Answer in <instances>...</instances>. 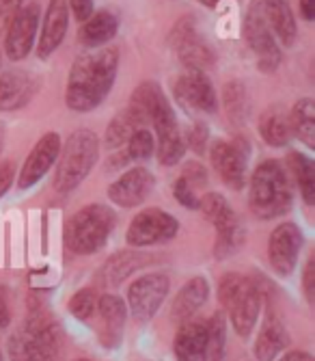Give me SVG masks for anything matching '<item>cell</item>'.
Returning a JSON list of instances; mask_svg holds the SVG:
<instances>
[{"mask_svg":"<svg viewBox=\"0 0 315 361\" xmlns=\"http://www.w3.org/2000/svg\"><path fill=\"white\" fill-rule=\"evenodd\" d=\"M117 18L110 11H98L93 13L80 28V42L86 48H98L106 42H110L117 32Z\"/></svg>","mask_w":315,"mask_h":361,"instance_id":"obj_22","label":"cell"},{"mask_svg":"<svg viewBox=\"0 0 315 361\" xmlns=\"http://www.w3.org/2000/svg\"><path fill=\"white\" fill-rule=\"evenodd\" d=\"M60 348L58 326L46 312H35L26 326L9 338L11 361H56Z\"/></svg>","mask_w":315,"mask_h":361,"instance_id":"obj_4","label":"cell"},{"mask_svg":"<svg viewBox=\"0 0 315 361\" xmlns=\"http://www.w3.org/2000/svg\"><path fill=\"white\" fill-rule=\"evenodd\" d=\"M248 206L259 219H274L292 208V182L278 160H264L250 178Z\"/></svg>","mask_w":315,"mask_h":361,"instance_id":"obj_2","label":"cell"},{"mask_svg":"<svg viewBox=\"0 0 315 361\" xmlns=\"http://www.w3.org/2000/svg\"><path fill=\"white\" fill-rule=\"evenodd\" d=\"M68 9L74 11L76 20L86 22V20L93 16V0H70V3H68Z\"/></svg>","mask_w":315,"mask_h":361,"instance_id":"obj_41","label":"cell"},{"mask_svg":"<svg viewBox=\"0 0 315 361\" xmlns=\"http://www.w3.org/2000/svg\"><path fill=\"white\" fill-rule=\"evenodd\" d=\"M179 229V223L160 208H147L134 216L128 229V243L132 247H149L171 240Z\"/></svg>","mask_w":315,"mask_h":361,"instance_id":"obj_10","label":"cell"},{"mask_svg":"<svg viewBox=\"0 0 315 361\" xmlns=\"http://www.w3.org/2000/svg\"><path fill=\"white\" fill-rule=\"evenodd\" d=\"M70 24V9H68V0H50V5L44 16V26H41V35L37 42V56L48 59L52 52L65 39Z\"/></svg>","mask_w":315,"mask_h":361,"instance_id":"obj_17","label":"cell"},{"mask_svg":"<svg viewBox=\"0 0 315 361\" xmlns=\"http://www.w3.org/2000/svg\"><path fill=\"white\" fill-rule=\"evenodd\" d=\"M169 294V277L162 273H149L136 279L128 290V303L139 320H149Z\"/></svg>","mask_w":315,"mask_h":361,"instance_id":"obj_12","label":"cell"},{"mask_svg":"<svg viewBox=\"0 0 315 361\" xmlns=\"http://www.w3.org/2000/svg\"><path fill=\"white\" fill-rule=\"evenodd\" d=\"M35 80L26 72H5L0 76V111H18L35 95Z\"/></svg>","mask_w":315,"mask_h":361,"instance_id":"obj_19","label":"cell"},{"mask_svg":"<svg viewBox=\"0 0 315 361\" xmlns=\"http://www.w3.org/2000/svg\"><path fill=\"white\" fill-rule=\"evenodd\" d=\"M145 264V255L136 253V251H121L115 253L106 264L102 267L100 279L106 286H119L123 279H128L136 269H141Z\"/></svg>","mask_w":315,"mask_h":361,"instance_id":"obj_26","label":"cell"},{"mask_svg":"<svg viewBox=\"0 0 315 361\" xmlns=\"http://www.w3.org/2000/svg\"><path fill=\"white\" fill-rule=\"evenodd\" d=\"M96 310H98V292H96V288H82L70 299V312L80 320L93 318Z\"/></svg>","mask_w":315,"mask_h":361,"instance_id":"obj_34","label":"cell"},{"mask_svg":"<svg viewBox=\"0 0 315 361\" xmlns=\"http://www.w3.org/2000/svg\"><path fill=\"white\" fill-rule=\"evenodd\" d=\"M181 178L193 188H199V186H203L207 182V171L203 169V165H199V162H188V165L184 167Z\"/></svg>","mask_w":315,"mask_h":361,"instance_id":"obj_39","label":"cell"},{"mask_svg":"<svg viewBox=\"0 0 315 361\" xmlns=\"http://www.w3.org/2000/svg\"><path fill=\"white\" fill-rule=\"evenodd\" d=\"M60 158L54 173V188L58 192H70L82 184V180L96 167L100 156V141L91 130H76L68 143L60 145Z\"/></svg>","mask_w":315,"mask_h":361,"instance_id":"obj_3","label":"cell"},{"mask_svg":"<svg viewBox=\"0 0 315 361\" xmlns=\"http://www.w3.org/2000/svg\"><path fill=\"white\" fill-rule=\"evenodd\" d=\"M115 229V212L106 206L91 204L84 206L74 214V219L68 225L65 240L70 251L78 255L96 253L112 234Z\"/></svg>","mask_w":315,"mask_h":361,"instance_id":"obj_6","label":"cell"},{"mask_svg":"<svg viewBox=\"0 0 315 361\" xmlns=\"http://www.w3.org/2000/svg\"><path fill=\"white\" fill-rule=\"evenodd\" d=\"M207 139H210V133H207V126L205 123H193L188 128V135H186V141L191 145L197 154L205 152V145H207Z\"/></svg>","mask_w":315,"mask_h":361,"instance_id":"obj_38","label":"cell"},{"mask_svg":"<svg viewBox=\"0 0 315 361\" xmlns=\"http://www.w3.org/2000/svg\"><path fill=\"white\" fill-rule=\"evenodd\" d=\"M288 167L302 190L304 202L315 204V165H313V160L300 152H292L288 156Z\"/></svg>","mask_w":315,"mask_h":361,"instance_id":"obj_30","label":"cell"},{"mask_svg":"<svg viewBox=\"0 0 315 361\" xmlns=\"http://www.w3.org/2000/svg\"><path fill=\"white\" fill-rule=\"evenodd\" d=\"M60 145L63 143H60V137L56 133H46L35 143V147L30 149L26 162L22 165V171H20V178H18V186L22 190H26L33 184H37L50 171V167L54 165L56 158H58Z\"/></svg>","mask_w":315,"mask_h":361,"instance_id":"obj_14","label":"cell"},{"mask_svg":"<svg viewBox=\"0 0 315 361\" xmlns=\"http://www.w3.org/2000/svg\"><path fill=\"white\" fill-rule=\"evenodd\" d=\"M304 292H307L309 303H313L315 299V259L313 257L307 262V269H304Z\"/></svg>","mask_w":315,"mask_h":361,"instance_id":"obj_43","label":"cell"},{"mask_svg":"<svg viewBox=\"0 0 315 361\" xmlns=\"http://www.w3.org/2000/svg\"><path fill=\"white\" fill-rule=\"evenodd\" d=\"M300 13L307 22L315 20V0H300Z\"/></svg>","mask_w":315,"mask_h":361,"instance_id":"obj_44","label":"cell"},{"mask_svg":"<svg viewBox=\"0 0 315 361\" xmlns=\"http://www.w3.org/2000/svg\"><path fill=\"white\" fill-rule=\"evenodd\" d=\"M300 249H302L300 227L294 223H281L272 232L268 243V255L272 269L281 275H290L298 262Z\"/></svg>","mask_w":315,"mask_h":361,"instance_id":"obj_13","label":"cell"},{"mask_svg":"<svg viewBox=\"0 0 315 361\" xmlns=\"http://www.w3.org/2000/svg\"><path fill=\"white\" fill-rule=\"evenodd\" d=\"M177 361H207L205 359V324L199 320H186L173 342Z\"/></svg>","mask_w":315,"mask_h":361,"instance_id":"obj_20","label":"cell"},{"mask_svg":"<svg viewBox=\"0 0 315 361\" xmlns=\"http://www.w3.org/2000/svg\"><path fill=\"white\" fill-rule=\"evenodd\" d=\"M13 178H15V165L11 160L3 162V165H0V197L9 190V186L13 184Z\"/></svg>","mask_w":315,"mask_h":361,"instance_id":"obj_42","label":"cell"},{"mask_svg":"<svg viewBox=\"0 0 315 361\" xmlns=\"http://www.w3.org/2000/svg\"><path fill=\"white\" fill-rule=\"evenodd\" d=\"M281 361H313V357L304 350H292L281 357Z\"/></svg>","mask_w":315,"mask_h":361,"instance_id":"obj_45","label":"cell"},{"mask_svg":"<svg viewBox=\"0 0 315 361\" xmlns=\"http://www.w3.org/2000/svg\"><path fill=\"white\" fill-rule=\"evenodd\" d=\"M155 135H158L155 147H158V160H160V165H165V167L177 165L186 152V145H184V139L179 135L177 126L162 130V133H155Z\"/></svg>","mask_w":315,"mask_h":361,"instance_id":"obj_32","label":"cell"},{"mask_svg":"<svg viewBox=\"0 0 315 361\" xmlns=\"http://www.w3.org/2000/svg\"><path fill=\"white\" fill-rule=\"evenodd\" d=\"M119 68V50L104 48L100 52L82 54L70 72L65 102L72 111L89 113L98 109L115 85Z\"/></svg>","mask_w":315,"mask_h":361,"instance_id":"obj_1","label":"cell"},{"mask_svg":"<svg viewBox=\"0 0 315 361\" xmlns=\"http://www.w3.org/2000/svg\"><path fill=\"white\" fill-rule=\"evenodd\" d=\"M199 3H203L205 7H216V5L220 3V0H199Z\"/></svg>","mask_w":315,"mask_h":361,"instance_id":"obj_48","label":"cell"},{"mask_svg":"<svg viewBox=\"0 0 315 361\" xmlns=\"http://www.w3.org/2000/svg\"><path fill=\"white\" fill-rule=\"evenodd\" d=\"M259 135L272 147H283V145L290 143L292 128H290V119H288L285 113H283V109L270 106L268 111L262 113V117H259Z\"/></svg>","mask_w":315,"mask_h":361,"instance_id":"obj_23","label":"cell"},{"mask_svg":"<svg viewBox=\"0 0 315 361\" xmlns=\"http://www.w3.org/2000/svg\"><path fill=\"white\" fill-rule=\"evenodd\" d=\"M288 344H290V336L285 331V326H283L281 322L270 320L257 338L255 355L259 361H272L281 350L288 348Z\"/></svg>","mask_w":315,"mask_h":361,"instance_id":"obj_28","label":"cell"},{"mask_svg":"<svg viewBox=\"0 0 315 361\" xmlns=\"http://www.w3.org/2000/svg\"><path fill=\"white\" fill-rule=\"evenodd\" d=\"M203 216L216 225V229L220 232V229H227L231 225H236V216H233V210L231 206L227 204V200L220 192H207L203 195L201 200H199V206H197Z\"/></svg>","mask_w":315,"mask_h":361,"instance_id":"obj_29","label":"cell"},{"mask_svg":"<svg viewBox=\"0 0 315 361\" xmlns=\"http://www.w3.org/2000/svg\"><path fill=\"white\" fill-rule=\"evenodd\" d=\"M78 361H89V359H78Z\"/></svg>","mask_w":315,"mask_h":361,"instance_id":"obj_50","label":"cell"},{"mask_svg":"<svg viewBox=\"0 0 315 361\" xmlns=\"http://www.w3.org/2000/svg\"><path fill=\"white\" fill-rule=\"evenodd\" d=\"M207 294H210V288H207V281L203 277L191 279L179 290V294L173 301V307H171L173 318L186 322L195 312H199V307L207 301Z\"/></svg>","mask_w":315,"mask_h":361,"instance_id":"obj_21","label":"cell"},{"mask_svg":"<svg viewBox=\"0 0 315 361\" xmlns=\"http://www.w3.org/2000/svg\"><path fill=\"white\" fill-rule=\"evenodd\" d=\"M0 361H3V353H0Z\"/></svg>","mask_w":315,"mask_h":361,"instance_id":"obj_49","label":"cell"},{"mask_svg":"<svg viewBox=\"0 0 315 361\" xmlns=\"http://www.w3.org/2000/svg\"><path fill=\"white\" fill-rule=\"evenodd\" d=\"M98 312L104 324L102 336H108L106 344L115 346L125 324V303L119 297H115V294H104L102 299H98Z\"/></svg>","mask_w":315,"mask_h":361,"instance_id":"obj_25","label":"cell"},{"mask_svg":"<svg viewBox=\"0 0 315 361\" xmlns=\"http://www.w3.org/2000/svg\"><path fill=\"white\" fill-rule=\"evenodd\" d=\"M153 188V176L145 167L125 171L117 182L108 186L110 202L121 208H134L143 204Z\"/></svg>","mask_w":315,"mask_h":361,"instance_id":"obj_15","label":"cell"},{"mask_svg":"<svg viewBox=\"0 0 315 361\" xmlns=\"http://www.w3.org/2000/svg\"><path fill=\"white\" fill-rule=\"evenodd\" d=\"M218 299L229 312L233 329L240 336L253 331L262 307V294L255 283L238 273H227L218 283Z\"/></svg>","mask_w":315,"mask_h":361,"instance_id":"obj_5","label":"cell"},{"mask_svg":"<svg viewBox=\"0 0 315 361\" xmlns=\"http://www.w3.org/2000/svg\"><path fill=\"white\" fill-rule=\"evenodd\" d=\"M9 320H11L9 305H7V301L3 297H0V329H5V326L9 324Z\"/></svg>","mask_w":315,"mask_h":361,"instance_id":"obj_46","label":"cell"},{"mask_svg":"<svg viewBox=\"0 0 315 361\" xmlns=\"http://www.w3.org/2000/svg\"><path fill=\"white\" fill-rule=\"evenodd\" d=\"M227 344V320L223 312H216L212 320L205 324V359L220 361L225 355Z\"/></svg>","mask_w":315,"mask_h":361,"instance_id":"obj_31","label":"cell"},{"mask_svg":"<svg viewBox=\"0 0 315 361\" xmlns=\"http://www.w3.org/2000/svg\"><path fill=\"white\" fill-rule=\"evenodd\" d=\"M257 3L268 28L272 30V35H276L285 46H292L296 42L298 28L288 0H257Z\"/></svg>","mask_w":315,"mask_h":361,"instance_id":"obj_18","label":"cell"},{"mask_svg":"<svg viewBox=\"0 0 315 361\" xmlns=\"http://www.w3.org/2000/svg\"><path fill=\"white\" fill-rule=\"evenodd\" d=\"M173 195H175V200L186 206V208H191L195 210L199 206V195H197V188H193L191 184H188L184 178H179L175 184H173Z\"/></svg>","mask_w":315,"mask_h":361,"instance_id":"obj_37","label":"cell"},{"mask_svg":"<svg viewBox=\"0 0 315 361\" xmlns=\"http://www.w3.org/2000/svg\"><path fill=\"white\" fill-rule=\"evenodd\" d=\"M225 97V109H227V117L236 123H242L248 117V95L246 89L240 80H231L225 85L223 91Z\"/></svg>","mask_w":315,"mask_h":361,"instance_id":"obj_33","label":"cell"},{"mask_svg":"<svg viewBox=\"0 0 315 361\" xmlns=\"http://www.w3.org/2000/svg\"><path fill=\"white\" fill-rule=\"evenodd\" d=\"M197 22L193 18H181L171 32V44L175 46L181 63L188 70L205 72L214 65V50L205 44V39L197 32Z\"/></svg>","mask_w":315,"mask_h":361,"instance_id":"obj_8","label":"cell"},{"mask_svg":"<svg viewBox=\"0 0 315 361\" xmlns=\"http://www.w3.org/2000/svg\"><path fill=\"white\" fill-rule=\"evenodd\" d=\"M22 3L24 0H0V30L9 26L15 13L22 9Z\"/></svg>","mask_w":315,"mask_h":361,"instance_id":"obj_40","label":"cell"},{"mask_svg":"<svg viewBox=\"0 0 315 361\" xmlns=\"http://www.w3.org/2000/svg\"><path fill=\"white\" fill-rule=\"evenodd\" d=\"M244 243V234H242V227L236 223L227 229H220L218 232V240H216V255H229L231 251H236L240 245Z\"/></svg>","mask_w":315,"mask_h":361,"instance_id":"obj_36","label":"cell"},{"mask_svg":"<svg viewBox=\"0 0 315 361\" xmlns=\"http://www.w3.org/2000/svg\"><path fill=\"white\" fill-rule=\"evenodd\" d=\"M175 95L186 106L203 111V113H214L218 106L214 87L210 78L205 76V72L188 70L184 76H179L175 82Z\"/></svg>","mask_w":315,"mask_h":361,"instance_id":"obj_16","label":"cell"},{"mask_svg":"<svg viewBox=\"0 0 315 361\" xmlns=\"http://www.w3.org/2000/svg\"><path fill=\"white\" fill-rule=\"evenodd\" d=\"M147 119L134 109V106H128V109H123L108 126L106 130V143L108 147L112 149H119L121 145H125L130 141V137L136 133L139 128H145Z\"/></svg>","mask_w":315,"mask_h":361,"instance_id":"obj_24","label":"cell"},{"mask_svg":"<svg viewBox=\"0 0 315 361\" xmlns=\"http://www.w3.org/2000/svg\"><path fill=\"white\" fill-rule=\"evenodd\" d=\"M5 137H7L5 123H0V152H3V145H5Z\"/></svg>","mask_w":315,"mask_h":361,"instance_id":"obj_47","label":"cell"},{"mask_svg":"<svg viewBox=\"0 0 315 361\" xmlns=\"http://www.w3.org/2000/svg\"><path fill=\"white\" fill-rule=\"evenodd\" d=\"M244 37L253 50L257 54V61H259V70L270 74L274 72L278 65H281V50L274 42V35L272 30L268 28L266 20H264V13L259 9V3L253 0L246 11V18H244Z\"/></svg>","mask_w":315,"mask_h":361,"instance_id":"obj_7","label":"cell"},{"mask_svg":"<svg viewBox=\"0 0 315 361\" xmlns=\"http://www.w3.org/2000/svg\"><path fill=\"white\" fill-rule=\"evenodd\" d=\"M292 135H296L307 147H315V102L311 97H302L292 106V113L288 115Z\"/></svg>","mask_w":315,"mask_h":361,"instance_id":"obj_27","label":"cell"},{"mask_svg":"<svg viewBox=\"0 0 315 361\" xmlns=\"http://www.w3.org/2000/svg\"><path fill=\"white\" fill-rule=\"evenodd\" d=\"M153 149H155L153 135L147 128H139L128 141V152H125V156L130 160H147L153 154Z\"/></svg>","mask_w":315,"mask_h":361,"instance_id":"obj_35","label":"cell"},{"mask_svg":"<svg viewBox=\"0 0 315 361\" xmlns=\"http://www.w3.org/2000/svg\"><path fill=\"white\" fill-rule=\"evenodd\" d=\"M37 26H39V5L37 3H30L15 13V18L7 26V35H5L7 59L22 61L28 56L30 48L35 44Z\"/></svg>","mask_w":315,"mask_h":361,"instance_id":"obj_11","label":"cell"},{"mask_svg":"<svg viewBox=\"0 0 315 361\" xmlns=\"http://www.w3.org/2000/svg\"><path fill=\"white\" fill-rule=\"evenodd\" d=\"M248 141L236 139L233 143L214 141L210 147L212 167L227 186L240 190L246 186V160H248Z\"/></svg>","mask_w":315,"mask_h":361,"instance_id":"obj_9","label":"cell"}]
</instances>
